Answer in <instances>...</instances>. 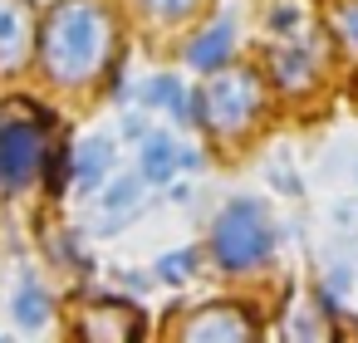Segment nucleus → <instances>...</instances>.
Segmentation results:
<instances>
[{
    "label": "nucleus",
    "instance_id": "nucleus-1",
    "mask_svg": "<svg viewBox=\"0 0 358 343\" xmlns=\"http://www.w3.org/2000/svg\"><path fill=\"white\" fill-rule=\"evenodd\" d=\"M108 50V15L94 0H59L40 35V59L55 84H84Z\"/></svg>",
    "mask_w": 358,
    "mask_h": 343
},
{
    "label": "nucleus",
    "instance_id": "nucleus-2",
    "mask_svg": "<svg viewBox=\"0 0 358 343\" xmlns=\"http://www.w3.org/2000/svg\"><path fill=\"white\" fill-rule=\"evenodd\" d=\"M211 250H216L221 270H250V265H260V260L275 250V231H270L265 206H260V201H250V196L231 201V206L216 216Z\"/></svg>",
    "mask_w": 358,
    "mask_h": 343
},
{
    "label": "nucleus",
    "instance_id": "nucleus-3",
    "mask_svg": "<svg viewBox=\"0 0 358 343\" xmlns=\"http://www.w3.org/2000/svg\"><path fill=\"white\" fill-rule=\"evenodd\" d=\"M260 79L245 74V69H226L216 74L211 69V84L201 89V123L211 133H245L260 113Z\"/></svg>",
    "mask_w": 358,
    "mask_h": 343
},
{
    "label": "nucleus",
    "instance_id": "nucleus-4",
    "mask_svg": "<svg viewBox=\"0 0 358 343\" xmlns=\"http://www.w3.org/2000/svg\"><path fill=\"white\" fill-rule=\"evenodd\" d=\"M45 162V118L40 123H6L0 128V187L20 191L35 182Z\"/></svg>",
    "mask_w": 358,
    "mask_h": 343
},
{
    "label": "nucleus",
    "instance_id": "nucleus-5",
    "mask_svg": "<svg viewBox=\"0 0 358 343\" xmlns=\"http://www.w3.org/2000/svg\"><path fill=\"white\" fill-rule=\"evenodd\" d=\"M182 338L187 343H245V338H255V323L236 304H206L182 319Z\"/></svg>",
    "mask_w": 358,
    "mask_h": 343
},
{
    "label": "nucleus",
    "instance_id": "nucleus-6",
    "mask_svg": "<svg viewBox=\"0 0 358 343\" xmlns=\"http://www.w3.org/2000/svg\"><path fill=\"white\" fill-rule=\"evenodd\" d=\"M143 328H148V314L133 309V304H123V299L94 304V309H84V319H79V333H84L89 343H128V338H138Z\"/></svg>",
    "mask_w": 358,
    "mask_h": 343
},
{
    "label": "nucleus",
    "instance_id": "nucleus-7",
    "mask_svg": "<svg viewBox=\"0 0 358 343\" xmlns=\"http://www.w3.org/2000/svg\"><path fill=\"white\" fill-rule=\"evenodd\" d=\"M30 35H35L30 0H0V69H20L30 59Z\"/></svg>",
    "mask_w": 358,
    "mask_h": 343
},
{
    "label": "nucleus",
    "instance_id": "nucleus-8",
    "mask_svg": "<svg viewBox=\"0 0 358 343\" xmlns=\"http://www.w3.org/2000/svg\"><path fill=\"white\" fill-rule=\"evenodd\" d=\"M182 167H187V147H177L167 133H152V138L143 143V182H148V187L172 182V172H182Z\"/></svg>",
    "mask_w": 358,
    "mask_h": 343
},
{
    "label": "nucleus",
    "instance_id": "nucleus-9",
    "mask_svg": "<svg viewBox=\"0 0 358 343\" xmlns=\"http://www.w3.org/2000/svg\"><path fill=\"white\" fill-rule=\"evenodd\" d=\"M231 45H236L231 20H216L206 35H196V40L187 45V64H192V69H201V74H211V69H221V64H226Z\"/></svg>",
    "mask_w": 358,
    "mask_h": 343
},
{
    "label": "nucleus",
    "instance_id": "nucleus-10",
    "mask_svg": "<svg viewBox=\"0 0 358 343\" xmlns=\"http://www.w3.org/2000/svg\"><path fill=\"white\" fill-rule=\"evenodd\" d=\"M113 167V143L108 138H84L79 152H74V177H79V191H99L103 177Z\"/></svg>",
    "mask_w": 358,
    "mask_h": 343
},
{
    "label": "nucleus",
    "instance_id": "nucleus-11",
    "mask_svg": "<svg viewBox=\"0 0 358 343\" xmlns=\"http://www.w3.org/2000/svg\"><path fill=\"white\" fill-rule=\"evenodd\" d=\"M10 314H15V323H20V328H45V323H50V299H45V289H40L30 275L20 279Z\"/></svg>",
    "mask_w": 358,
    "mask_h": 343
},
{
    "label": "nucleus",
    "instance_id": "nucleus-12",
    "mask_svg": "<svg viewBox=\"0 0 358 343\" xmlns=\"http://www.w3.org/2000/svg\"><path fill=\"white\" fill-rule=\"evenodd\" d=\"M138 196H143V177H118V182H108V191H103V211H108L103 231H118V226H123L118 211L138 206Z\"/></svg>",
    "mask_w": 358,
    "mask_h": 343
},
{
    "label": "nucleus",
    "instance_id": "nucleus-13",
    "mask_svg": "<svg viewBox=\"0 0 358 343\" xmlns=\"http://www.w3.org/2000/svg\"><path fill=\"white\" fill-rule=\"evenodd\" d=\"M270 64H275V79H280L285 89H304V84H309V59H304L299 50H280Z\"/></svg>",
    "mask_w": 358,
    "mask_h": 343
},
{
    "label": "nucleus",
    "instance_id": "nucleus-14",
    "mask_svg": "<svg viewBox=\"0 0 358 343\" xmlns=\"http://www.w3.org/2000/svg\"><path fill=\"white\" fill-rule=\"evenodd\" d=\"M177 98H182V84H177L172 74H157V79H148V89H143V103H148V108H177Z\"/></svg>",
    "mask_w": 358,
    "mask_h": 343
},
{
    "label": "nucleus",
    "instance_id": "nucleus-15",
    "mask_svg": "<svg viewBox=\"0 0 358 343\" xmlns=\"http://www.w3.org/2000/svg\"><path fill=\"white\" fill-rule=\"evenodd\" d=\"M192 265H196V255H192V250H172V255H162L157 275H162L167 284H182V279H192Z\"/></svg>",
    "mask_w": 358,
    "mask_h": 343
},
{
    "label": "nucleus",
    "instance_id": "nucleus-16",
    "mask_svg": "<svg viewBox=\"0 0 358 343\" xmlns=\"http://www.w3.org/2000/svg\"><path fill=\"white\" fill-rule=\"evenodd\" d=\"M289 333H294V338H324V319H319L309 304H299V309L289 314Z\"/></svg>",
    "mask_w": 358,
    "mask_h": 343
},
{
    "label": "nucleus",
    "instance_id": "nucleus-17",
    "mask_svg": "<svg viewBox=\"0 0 358 343\" xmlns=\"http://www.w3.org/2000/svg\"><path fill=\"white\" fill-rule=\"evenodd\" d=\"M50 191H64V177H69V152L59 147V152H50Z\"/></svg>",
    "mask_w": 358,
    "mask_h": 343
},
{
    "label": "nucleus",
    "instance_id": "nucleus-18",
    "mask_svg": "<svg viewBox=\"0 0 358 343\" xmlns=\"http://www.w3.org/2000/svg\"><path fill=\"white\" fill-rule=\"evenodd\" d=\"M148 10H157V15H187V10H196V0H148Z\"/></svg>",
    "mask_w": 358,
    "mask_h": 343
},
{
    "label": "nucleus",
    "instance_id": "nucleus-19",
    "mask_svg": "<svg viewBox=\"0 0 358 343\" xmlns=\"http://www.w3.org/2000/svg\"><path fill=\"white\" fill-rule=\"evenodd\" d=\"M275 187H280L285 196H299V182H294V177H289V167H280V162H275Z\"/></svg>",
    "mask_w": 358,
    "mask_h": 343
},
{
    "label": "nucleus",
    "instance_id": "nucleus-20",
    "mask_svg": "<svg viewBox=\"0 0 358 343\" xmlns=\"http://www.w3.org/2000/svg\"><path fill=\"white\" fill-rule=\"evenodd\" d=\"M338 25H343V35H348V40L358 45V6H348V10L338 15Z\"/></svg>",
    "mask_w": 358,
    "mask_h": 343
},
{
    "label": "nucleus",
    "instance_id": "nucleus-21",
    "mask_svg": "<svg viewBox=\"0 0 358 343\" xmlns=\"http://www.w3.org/2000/svg\"><path fill=\"white\" fill-rule=\"evenodd\" d=\"M348 279H353L348 265H334V270H329V284H334V289H348Z\"/></svg>",
    "mask_w": 358,
    "mask_h": 343
},
{
    "label": "nucleus",
    "instance_id": "nucleus-22",
    "mask_svg": "<svg viewBox=\"0 0 358 343\" xmlns=\"http://www.w3.org/2000/svg\"><path fill=\"white\" fill-rule=\"evenodd\" d=\"M275 30H294V10H275Z\"/></svg>",
    "mask_w": 358,
    "mask_h": 343
}]
</instances>
